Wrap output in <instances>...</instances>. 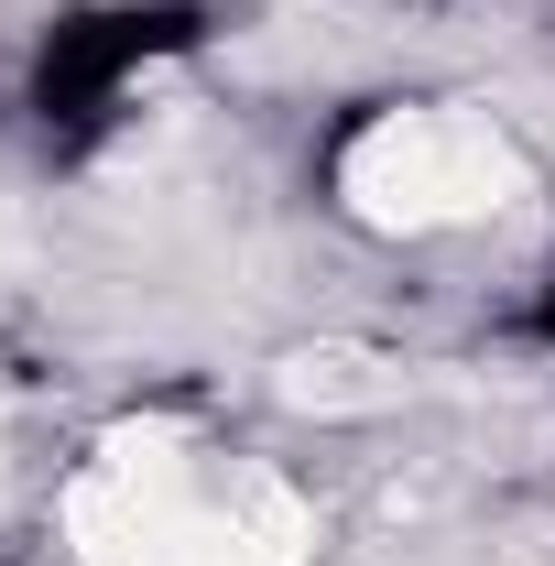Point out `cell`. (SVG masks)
<instances>
[{
    "instance_id": "cell-1",
    "label": "cell",
    "mask_w": 555,
    "mask_h": 566,
    "mask_svg": "<svg viewBox=\"0 0 555 566\" xmlns=\"http://www.w3.org/2000/svg\"><path fill=\"white\" fill-rule=\"evenodd\" d=\"M175 33H186L175 11H87V22H66L55 55H44V109L87 120V109H98V98H109L153 44H175Z\"/></svg>"
},
{
    "instance_id": "cell-2",
    "label": "cell",
    "mask_w": 555,
    "mask_h": 566,
    "mask_svg": "<svg viewBox=\"0 0 555 566\" xmlns=\"http://www.w3.org/2000/svg\"><path fill=\"white\" fill-rule=\"evenodd\" d=\"M545 327H555V305H545Z\"/></svg>"
}]
</instances>
